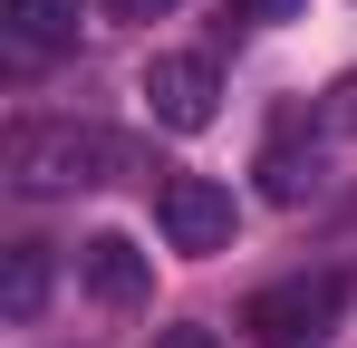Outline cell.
<instances>
[{"label": "cell", "instance_id": "6da1fadb", "mask_svg": "<svg viewBox=\"0 0 357 348\" xmlns=\"http://www.w3.org/2000/svg\"><path fill=\"white\" fill-rule=\"evenodd\" d=\"M126 174H145V145L116 136V126H20L10 136V184L20 194H97V184H126Z\"/></svg>", "mask_w": 357, "mask_h": 348}, {"label": "cell", "instance_id": "7a4b0ae2", "mask_svg": "<svg viewBox=\"0 0 357 348\" xmlns=\"http://www.w3.org/2000/svg\"><path fill=\"white\" fill-rule=\"evenodd\" d=\"M338 319H348V271H290V281L251 290V310H241L251 348H309Z\"/></svg>", "mask_w": 357, "mask_h": 348}, {"label": "cell", "instance_id": "3957f363", "mask_svg": "<svg viewBox=\"0 0 357 348\" xmlns=\"http://www.w3.org/2000/svg\"><path fill=\"white\" fill-rule=\"evenodd\" d=\"M155 223H165V242L174 252H232V223H241V203H232V184H213V174H165L155 184Z\"/></svg>", "mask_w": 357, "mask_h": 348}, {"label": "cell", "instance_id": "277c9868", "mask_svg": "<svg viewBox=\"0 0 357 348\" xmlns=\"http://www.w3.org/2000/svg\"><path fill=\"white\" fill-rule=\"evenodd\" d=\"M145 107H155V126H174V136H203V126L222 116V68L203 49L145 58Z\"/></svg>", "mask_w": 357, "mask_h": 348}, {"label": "cell", "instance_id": "5b68a950", "mask_svg": "<svg viewBox=\"0 0 357 348\" xmlns=\"http://www.w3.org/2000/svg\"><path fill=\"white\" fill-rule=\"evenodd\" d=\"M77 281H87V300H107V310H135V300L155 290V261H145L126 232H87V242H77Z\"/></svg>", "mask_w": 357, "mask_h": 348}, {"label": "cell", "instance_id": "8992f818", "mask_svg": "<svg viewBox=\"0 0 357 348\" xmlns=\"http://www.w3.org/2000/svg\"><path fill=\"white\" fill-rule=\"evenodd\" d=\"M0 29L20 58H59L77 49V0H0Z\"/></svg>", "mask_w": 357, "mask_h": 348}, {"label": "cell", "instance_id": "52a82bcc", "mask_svg": "<svg viewBox=\"0 0 357 348\" xmlns=\"http://www.w3.org/2000/svg\"><path fill=\"white\" fill-rule=\"evenodd\" d=\"M261 194H271V203H309V194H319V145L271 136V155H261Z\"/></svg>", "mask_w": 357, "mask_h": 348}, {"label": "cell", "instance_id": "ba28073f", "mask_svg": "<svg viewBox=\"0 0 357 348\" xmlns=\"http://www.w3.org/2000/svg\"><path fill=\"white\" fill-rule=\"evenodd\" d=\"M39 300H49V252H39V242H20V252H10V271H0V310H10V319H39Z\"/></svg>", "mask_w": 357, "mask_h": 348}, {"label": "cell", "instance_id": "9c48e42d", "mask_svg": "<svg viewBox=\"0 0 357 348\" xmlns=\"http://www.w3.org/2000/svg\"><path fill=\"white\" fill-rule=\"evenodd\" d=\"M299 10H309V0H222V20H241V29H280Z\"/></svg>", "mask_w": 357, "mask_h": 348}, {"label": "cell", "instance_id": "30bf717a", "mask_svg": "<svg viewBox=\"0 0 357 348\" xmlns=\"http://www.w3.org/2000/svg\"><path fill=\"white\" fill-rule=\"evenodd\" d=\"M155 348H222V339H213V329H193V319H183V329H155Z\"/></svg>", "mask_w": 357, "mask_h": 348}, {"label": "cell", "instance_id": "8fae6325", "mask_svg": "<svg viewBox=\"0 0 357 348\" xmlns=\"http://www.w3.org/2000/svg\"><path fill=\"white\" fill-rule=\"evenodd\" d=\"M155 10H174V0H107V20H155Z\"/></svg>", "mask_w": 357, "mask_h": 348}, {"label": "cell", "instance_id": "7c38bea8", "mask_svg": "<svg viewBox=\"0 0 357 348\" xmlns=\"http://www.w3.org/2000/svg\"><path fill=\"white\" fill-rule=\"evenodd\" d=\"M338 116H348V126H357V87H348V97H338Z\"/></svg>", "mask_w": 357, "mask_h": 348}]
</instances>
